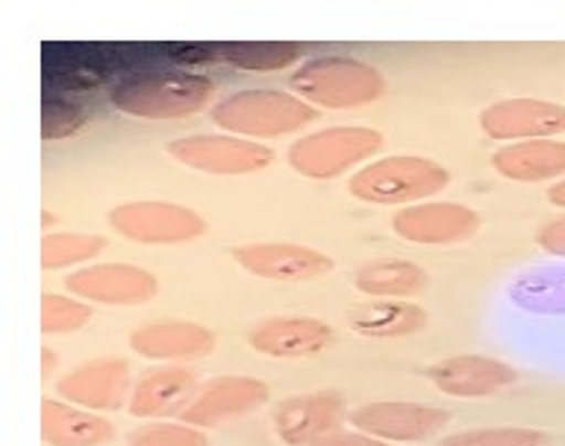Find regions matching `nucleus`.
Listing matches in <instances>:
<instances>
[{"label": "nucleus", "instance_id": "0eeeda50", "mask_svg": "<svg viewBox=\"0 0 565 446\" xmlns=\"http://www.w3.org/2000/svg\"><path fill=\"white\" fill-rule=\"evenodd\" d=\"M108 223L122 238L148 246L189 244L206 232V221L194 209L169 201L122 203L110 209Z\"/></svg>", "mask_w": 565, "mask_h": 446}, {"label": "nucleus", "instance_id": "4468645a", "mask_svg": "<svg viewBox=\"0 0 565 446\" xmlns=\"http://www.w3.org/2000/svg\"><path fill=\"white\" fill-rule=\"evenodd\" d=\"M479 125L499 142L554 139L565 134V108L545 99H504L481 110Z\"/></svg>", "mask_w": 565, "mask_h": 446}, {"label": "nucleus", "instance_id": "1a4fd4ad", "mask_svg": "<svg viewBox=\"0 0 565 446\" xmlns=\"http://www.w3.org/2000/svg\"><path fill=\"white\" fill-rule=\"evenodd\" d=\"M67 290L82 301H96L108 308H131L146 305L160 293V282L134 264H90L67 276Z\"/></svg>", "mask_w": 565, "mask_h": 446}, {"label": "nucleus", "instance_id": "393cba45", "mask_svg": "<svg viewBox=\"0 0 565 446\" xmlns=\"http://www.w3.org/2000/svg\"><path fill=\"white\" fill-rule=\"evenodd\" d=\"M221 59L241 70H285L296 64L305 55L302 44H290V41H235V44H221Z\"/></svg>", "mask_w": 565, "mask_h": 446}, {"label": "nucleus", "instance_id": "f03ea898", "mask_svg": "<svg viewBox=\"0 0 565 446\" xmlns=\"http://www.w3.org/2000/svg\"><path fill=\"white\" fill-rule=\"evenodd\" d=\"M290 91L317 110H354L383 99L388 85L380 70L360 62V59L319 55V59H310L294 70Z\"/></svg>", "mask_w": 565, "mask_h": 446}, {"label": "nucleus", "instance_id": "f3484780", "mask_svg": "<svg viewBox=\"0 0 565 446\" xmlns=\"http://www.w3.org/2000/svg\"><path fill=\"white\" fill-rule=\"evenodd\" d=\"M426 378L449 397H490L516 383L519 374L508 362L493 360V357L458 354L435 362L433 369L426 371Z\"/></svg>", "mask_w": 565, "mask_h": 446}, {"label": "nucleus", "instance_id": "2eb2a0df", "mask_svg": "<svg viewBox=\"0 0 565 446\" xmlns=\"http://www.w3.org/2000/svg\"><path fill=\"white\" fill-rule=\"evenodd\" d=\"M342 417H345V401L337 392L296 394L273 408L276 435L287 446H313L340 429Z\"/></svg>", "mask_w": 565, "mask_h": 446}, {"label": "nucleus", "instance_id": "a878e982", "mask_svg": "<svg viewBox=\"0 0 565 446\" xmlns=\"http://www.w3.org/2000/svg\"><path fill=\"white\" fill-rule=\"evenodd\" d=\"M105 246H108V238H99V235H76V232L44 235V241H41V267L64 269L73 267V264L94 262Z\"/></svg>", "mask_w": 565, "mask_h": 446}, {"label": "nucleus", "instance_id": "c85d7f7f", "mask_svg": "<svg viewBox=\"0 0 565 446\" xmlns=\"http://www.w3.org/2000/svg\"><path fill=\"white\" fill-rule=\"evenodd\" d=\"M128 446H210L203 429L189 424H146L131 432Z\"/></svg>", "mask_w": 565, "mask_h": 446}, {"label": "nucleus", "instance_id": "6ab92c4d", "mask_svg": "<svg viewBox=\"0 0 565 446\" xmlns=\"http://www.w3.org/2000/svg\"><path fill=\"white\" fill-rule=\"evenodd\" d=\"M215 342L217 339L210 328L194 322H154L134 331L128 339L134 354L154 362H169V365L203 360L215 351Z\"/></svg>", "mask_w": 565, "mask_h": 446}, {"label": "nucleus", "instance_id": "c756f323", "mask_svg": "<svg viewBox=\"0 0 565 446\" xmlns=\"http://www.w3.org/2000/svg\"><path fill=\"white\" fill-rule=\"evenodd\" d=\"M87 123V114L73 102H44V123H41V137L62 139L76 134Z\"/></svg>", "mask_w": 565, "mask_h": 446}, {"label": "nucleus", "instance_id": "dca6fc26", "mask_svg": "<svg viewBox=\"0 0 565 446\" xmlns=\"http://www.w3.org/2000/svg\"><path fill=\"white\" fill-rule=\"evenodd\" d=\"M337 342V331L328 322L310 319V316H276L267 319L249 333V346L258 354L273 360H302L319 357Z\"/></svg>", "mask_w": 565, "mask_h": 446}, {"label": "nucleus", "instance_id": "473e14b6", "mask_svg": "<svg viewBox=\"0 0 565 446\" xmlns=\"http://www.w3.org/2000/svg\"><path fill=\"white\" fill-rule=\"evenodd\" d=\"M548 203H554V206L565 209V178L548 189Z\"/></svg>", "mask_w": 565, "mask_h": 446}, {"label": "nucleus", "instance_id": "7c9ffc66", "mask_svg": "<svg viewBox=\"0 0 565 446\" xmlns=\"http://www.w3.org/2000/svg\"><path fill=\"white\" fill-rule=\"evenodd\" d=\"M536 244H540L548 255L565 258V217H557V221L540 226V232H536Z\"/></svg>", "mask_w": 565, "mask_h": 446}, {"label": "nucleus", "instance_id": "2f4dec72", "mask_svg": "<svg viewBox=\"0 0 565 446\" xmlns=\"http://www.w3.org/2000/svg\"><path fill=\"white\" fill-rule=\"evenodd\" d=\"M313 446H388V440L372 438V435H365V432H331L322 440H317Z\"/></svg>", "mask_w": 565, "mask_h": 446}, {"label": "nucleus", "instance_id": "f8f14e48", "mask_svg": "<svg viewBox=\"0 0 565 446\" xmlns=\"http://www.w3.org/2000/svg\"><path fill=\"white\" fill-rule=\"evenodd\" d=\"M392 230L397 232V238L409 241V244H465L481 230V217L479 212H472L470 206H461V203L426 201L403 206L392 221Z\"/></svg>", "mask_w": 565, "mask_h": 446}, {"label": "nucleus", "instance_id": "bb28decb", "mask_svg": "<svg viewBox=\"0 0 565 446\" xmlns=\"http://www.w3.org/2000/svg\"><path fill=\"white\" fill-rule=\"evenodd\" d=\"M94 319V308H87V301L58 296V293H44L41 296V333H73L85 328Z\"/></svg>", "mask_w": 565, "mask_h": 446}, {"label": "nucleus", "instance_id": "39448f33", "mask_svg": "<svg viewBox=\"0 0 565 446\" xmlns=\"http://www.w3.org/2000/svg\"><path fill=\"white\" fill-rule=\"evenodd\" d=\"M383 148V134L365 125H342L296 139L287 162L296 174L310 180H333L349 169L363 166Z\"/></svg>", "mask_w": 565, "mask_h": 446}, {"label": "nucleus", "instance_id": "6e6552de", "mask_svg": "<svg viewBox=\"0 0 565 446\" xmlns=\"http://www.w3.org/2000/svg\"><path fill=\"white\" fill-rule=\"evenodd\" d=\"M270 403V385L264 380L244 378V374H230V378H215L203 383L189 403L180 421L198 429H212L224 426L230 421L247 417Z\"/></svg>", "mask_w": 565, "mask_h": 446}, {"label": "nucleus", "instance_id": "412c9836", "mask_svg": "<svg viewBox=\"0 0 565 446\" xmlns=\"http://www.w3.org/2000/svg\"><path fill=\"white\" fill-rule=\"evenodd\" d=\"M495 174L513 183H545L565 178V142L563 139H527L499 148L493 155Z\"/></svg>", "mask_w": 565, "mask_h": 446}, {"label": "nucleus", "instance_id": "cd10ccee", "mask_svg": "<svg viewBox=\"0 0 565 446\" xmlns=\"http://www.w3.org/2000/svg\"><path fill=\"white\" fill-rule=\"evenodd\" d=\"M548 435L525 426H502V429H467L449 435L441 446H545Z\"/></svg>", "mask_w": 565, "mask_h": 446}, {"label": "nucleus", "instance_id": "9b49d317", "mask_svg": "<svg viewBox=\"0 0 565 446\" xmlns=\"http://www.w3.org/2000/svg\"><path fill=\"white\" fill-rule=\"evenodd\" d=\"M55 394L87 412H119L131 401V365L125 360H90L55 383Z\"/></svg>", "mask_w": 565, "mask_h": 446}, {"label": "nucleus", "instance_id": "5701e85b", "mask_svg": "<svg viewBox=\"0 0 565 446\" xmlns=\"http://www.w3.org/2000/svg\"><path fill=\"white\" fill-rule=\"evenodd\" d=\"M354 285L360 293L377 296V299H409L429 285V276L418 264L383 258V262H372L356 269Z\"/></svg>", "mask_w": 565, "mask_h": 446}, {"label": "nucleus", "instance_id": "f257e3e1", "mask_svg": "<svg viewBox=\"0 0 565 446\" xmlns=\"http://www.w3.org/2000/svg\"><path fill=\"white\" fill-rule=\"evenodd\" d=\"M217 87L212 78L183 70H163V73H140L119 82L110 91L114 108L140 119L171 123L201 114L212 105ZM212 110V108H210Z\"/></svg>", "mask_w": 565, "mask_h": 446}, {"label": "nucleus", "instance_id": "423d86ee", "mask_svg": "<svg viewBox=\"0 0 565 446\" xmlns=\"http://www.w3.org/2000/svg\"><path fill=\"white\" fill-rule=\"evenodd\" d=\"M169 155L183 162L186 169L215 174V178L256 174L276 160V151L270 146L233 137V134H194V137L174 139Z\"/></svg>", "mask_w": 565, "mask_h": 446}, {"label": "nucleus", "instance_id": "4be33fe9", "mask_svg": "<svg viewBox=\"0 0 565 446\" xmlns=\"http://www.w3.org/2000/svg\"><path fill=\"white\" fill-rule=\"evenodd\" d=\"M429 316L424 308L412 305V301H372V305H360L349 310V325L360 337L372 339H397L412 337V333L424 331Z\"/></svg>", "mask_w": 565, "mask_h": 446}, {"label": "nucleus", "instance_id": "72a5a7b5", "mask_svg": "<svg viewBox=\"0 0 565 446\" xmlns=\"http://www.w3.org/2000/svg\"><path fill=\"white\" fill-rule=\"evenodd\" d=\"M41 357H44V380H50L53 378V369H55V354L50 351V348H44V351H41Z\"/></svg>", "mask_w": 565, "mask_h": 446}, {"label": "nucleus", "instance_id": "aec40b11", "mask_svg": "<svg viewBox=\"0 0 565 446\" xmlns=\"http://www.w3.org/2000/svg\"><path fill=\"white\" fill-rule=\"evenodd\" d=\"M41 438L50 446H105L117 438V429L96 412L44 397L41 401Z\"/></svg>", "mask_w": 565, "mask_h": 446}, {"label": "nucleus", "instance_id": "b1692460", "mask_svg": "<svg viewBox=\"0 0 565 446\" xmlns=\"http://www.w3.org/2000/svg\"><path fill=\"white\" fill-rule=\"evenodd\" d=\"M511 299L527 314H565V267L531 269L511 287Z\"/></svg>", "mask_w": 565, "mask_h": 446}, {"label": "nucleus", "instance_id": "ddd939ff", "mask_svg": "<svg viewBox=\"0 0 565 446\" xmlns=\"http://www.w3.org/2000/svg\"><path fill=\"white\" fill-rule=\"evenodd\" d=\"M233 258L249 276L279 282V285H302L326 276L333 269V258L302 244H244L233 246Z\"/></svg>", "mask_w": 565, "mask_h": 446}, {"label": "nucleus", "instance_id": "20e7f679", "mask_svg": "<svg viewBox=\"0 0 565 446\" xmlns=\"http://www.w3.org/2000/svg\"><path fill=\"white\" fill-rule=\"evenodd\" d=\"M449 169L426 157H383L369 162L349 180V192L356 201L374 206H415L433 201L449 185Z\"/></svg>", "mask_w": 565, "mask_h": 446}, {"label": "nucleus", "instance_id": "7ed1b4c3", "mask_svg": "<svg viewBox=\"0 0 565 446\" xmlns=\"http://www.w3.org/2000/svg\"><path fill=\"white\" fill-rule=\"evenodd\" d=\"M212 123L224 134L244 139H279L317 123L319 110L285 91H238L217 99L210 110Z\"/></svg>", "mask_w": 565, "mask_h": 446}, {"label": "nucleus", "instance_id": "9d476101", "mask_svg": "<svg viewBox=\"0 0 565 446\" xmlns=\"http://www.w3.org/2000/svg\"><path fill=\"white\" fill-rule=\"evenodd\" d=\"M356 432L372 438L395 440V444H415L429 440L449 424V412L412 401H377L354 408L349 415Z\"/></svg>", "mask_w": 565, "mask_h": 446}, {"label": "nucleus", "instance_id": "a211bd4d", "mask_svg": "<svg viewBox=\"0 0 565 446\" xmlns=\"http://www.w3.org/2000/svg\"><path fill=\"white\" fill-rule=\"evenodd\" d=\"M201 383L198 374L183 365H160V369L146 371L131 389L128 412L134 417H169L183 415L189 403L194 401Z\"/></svg>", "mask_w": 565, "mask_h": 446}]
</instances>
